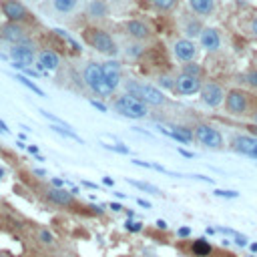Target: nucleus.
<instances>
[{
    "label": "nucleus",
    "mask_w": 257,
    "mask_h": 257,
    "mask_svg": "<svg viewBox=\"0 0 257 257\" xmlns=\"http://www.w3.org/2000/svg\"><path fill=\"white\" fill-rule=\"evenodd\" d=\"M223 108H225V112L229 116L243 118V116H251L253 110L257 108V104H255V98H253V94L249 90H245V88H231V90H227Z\"/></svg>",
    "instance_id": "nucleus-1"
},
{
    "label": "nucleus",
    "mask_w": 257,
    "mask_h": 257,
    "mask_svg": "<svg viewBox=\"0 0 257 257\" xmlns=\"http://www.w3.org/2000/svg\"><path fill=\"white\" fill-rule=\"evenodd\" d=\"M124 88H126L124 94H131L135 98H141L149 106H163L169 100L165 96V92L159 86H155V84H145V82H137V80L131 78V80L124 82Z\"/></svg>",
    "instance_id": "nucleus-2"
},
{
    "label": "nucleus",
    "mask_w": 257,
    "mask_h": 257,
    "mask_svg": "<svg viewBox=\"0 0 257 257\" xmlns=\"http://www.w3.org/2000/svg\"><path fill=\"white\" fill-rule=\"evenodd\" d=\"M193 133H195V141L199 145H203L205 149H211V151L225 149V137L217 126H213L209 122H197L193 126Z\"/></svg>",
    "instance_id": "nucleus-3"
},
{
    "label": "nucleus",
    "mask_w": 257,
    "mask_h": 257,
    "mask_svg": "<svg viewBox=\"0 0 257 257\" xmlns=\"http://www.w3.org/2000/svg\"><path fill=\"white\" fill-rule=\"evenodd\" d=\"M82 80L88 86V90L92 94H96V96H110L112 94V90L108 88V84L104 80L100 62H88L84 66V70H82Z\"/></svg>",
    "instance_id": "nucleus-4"
},
{
    "label": "nucleus",
    "mask_w": 257,
    "mask_h": 257,
    "mask_svg": "<svg viewBox=\"0 0 257 257\" xmlns=\"http://www.w3.org/2000/svg\"><path fill=\"white\" fill-rule=\"evenodd\" d=\"M112 108L120 114V116H126V118H145L149 114V104L143 102L141 98H135L131 94H120L114 102H112Z\"/></svg>",
    "instance_id": "nucleus-5"
},
{
    "label": "nucleus",
    "mask_w": 257,
    "mask_h": 257,
    "mask_svg": "<svg viewBox=\"0 0 257 257\" xmlns=\"http://www.w3.org/2000/svg\"><path fill=\"white\" fill-rule=\"evenodd\" d=\"M84 36H86L88 44H90L96 52H100V54H104V56H114V54L118 52L114 38H112L108 32L100 30V28H88Z\"/></svg>",
    "instance_id": "nucleus-6"
},
{
    "label": "nucleus",
    "mask_w": 257,
    "mask_h": 257,
    "mask_svg": "<svg viewBox=\"0 0 257 257\" xmlns=\"http://www.w3.org/2000/svg\"><path fill=\"white\" fill-rule=\"evenodd\" d=\"M229 149L237 155H243L247 159L257 161V137L249 133H235L229 137Z\"/></svg>",
    "instance_id": "nucleus-7"
},
{
    "label": "nucleus",
    "mask_w": 257,
    "mask_h": 257,
    "mask_svg": "<svg viewBox=\"0 0 257 257\" xmlns=\"http://www.w3.org/2000/svg\"><path fill=\"white\" fill-rule=\"evenodd\" d=\"M225 96H227V90L223 88L221 82H215V80H205L203 86H201V90H199V98H201V102L207 108H219V106H223Z\"/></svg>",
    "instance_id": "nucleus-8"
},
{
    "label": "nucleus",
    "mask_w": 257,
    "mask_h": 257,
    "mask_svg": "<svg viewBox=\"0 0 257 257\" xmlns=\"http://www.w3.org/2000/svg\"><path fill=\"white\" fill-rule=\"evenodd\" d=\"M197 54H199V44H197L195 40L185 38V36H181V38H175V40H173V56H175L181 64L195 62Z\"/></svg>",
    "instance_id": "nucleus-9"
},
{
    "label": "nucleus",
    "mask_w": 257,
    "mask_h": 257,
    "mask_svg": "<svg viewBox=\"0 0 257 257\" xmlns=\"http://www.w3.org/2000/svg\"><path fill=\"white\" fill-rule=\"evenodd\" d=\"M203 78L195 76V74H187V72H179L175 76V88L173 92L179 96H191V94H199L201 86H203Z\"/></svg>",
    "instance_id": "nucleus-10"
},
{
    "label": "nucleus",
    "mask_w": 257,
    "mask_h": 257,
    "mask_svg": "<svg viewBox=\"0 0 257 257\" xmlns=\"http://www.w3.org/2000/svg\"><path fill=\"white\" fill-rule=\"evenodd\" d=\"M0 36H2L6 42H10V44H32V38H30L28 30H26L20 22H10V20H8L6 24H2Z\"/></svg>",
    "instance_id": "nucleus-11"
},
{
    "label": "nucleus",
    "mask_w": 257,
    "mask_h": 257,
    "mask_svg": "<svg viewBox=\"0 0 257 257\" xmlns=\"http://www.w3.org/2000/svg\"><path fill=\"white\" fill-rule=\"evenodd\" d=\"M179 28H181V32H183L185 38H191V40L197 38V40H199L201 32L205 30V24H203V18H199L197 14H193V12L189 10V12L181 14V18H179Z\"/></svg>",
    "instance_id": "nucleus-12"
},
{
    "label": "nucleus",
    "mask_w": 257,
    "mask_h": 257,
    "mask_svg": "<svg viewBox=\"0 0 257 257\" xmlns=\"http://www.w3.org/2000/svg\"><path fill=\"white\" fill-rule=\"evenodd\" d=\"M8 56L12 62L20 64V66H30V64H36V58H38V52L34 50L32 44H12L8 48Z\"/></svg>",
    "instance_id": "nucleus-13"
},
{
    "label": "nucleus",
    "mask_w": 257,
    "mask_h": 257,
    "mask_svg": "<svg viewBox=\"0 0 257 257\" xmlns=\"http://www.w3.org/2000/svg\"><path fill=\"white\" fill-rule=\"evenodd\" d=\"M0 8H2V14H4L10 22H20V24H24V22L30 20L28 8H26L22 2H18V0H2V2H0Z\"/></svg>",
    "instance_id": "nucleus-14"
},
{
    "label": "nucleus",
    "mask_w": 257,
    "mask_h": 257,
    "mask_svg": "<svg viewBox=\"0 0 257 257\" xmlns=\"http://www.w3.org/2000/svg\"><path fill=\"white\" fill-rule=\"evenodd\" d=\"M199 46L205 52H217V50H221V46H223L221 32L217 28H213V26H205V30L199 36Z\"/></svg>",
    "instance_id": "nucleus-15"
},
{
    "label": "nucleus",
    "mask_w": 257,
    "mask_h": 257,
    "mask_svg": "<svg viewBox=\"0 0 257 257\" xmlns=\"http://www.w3.org/2000/svg\"><path fill=\"white\" fill-rule=\"evenodd\" d=\"M100 68H102V74H104V80L108 84V88L114 92L118 86H120V80H122V72H120V62L110 58V60H104L100 62Z\"/></svg>",
    "instance_id": "nucleus-16"
},
{
    "label": "nucleus",
    "mask_w": 257,
    "mask_h": 257,
    "mask_svg": "<svg viewBox=\"0 0 257 257\" xmlns=\"http://www.w3.org/2000/svg\"><path fill=\"white\" fill-rule=\"evenodd\" d=\"M124 32L128 38H133L135 42H147L153 36V30L147 22L143 20H126L124 22Z\"/></svg>",
    "instance_id": "nucleus-17"
},
{
    "label": "nucleus",
    "mask_w": 257,
    "mask_h": 257,
    "mask_svg": "<svg viewBox=\"0 0 257 257\" xmlns=\"http://www.w3.org/2000/svg\"><path fill=\"white\" fill-rule=\"evenodd\" d=\"M58 64H60V58H58V54L54 52V50H50V48H42L40 52H38V58H36V70L38 72H42V74H48V72H52V70H56L58 68Z\"/></svg>",
    "instance_id": "nucleus-18"
},
{
    "label": "nucleus",
    "mask_w": 257,
    "mask_h": 257,
    "mask_svg": "<svg viewBox=\"0 0 257 257\" xmlns=\"http://www.w3.org/2000/svg\"><path fill=\"white\" fill-rule=\"evenodd\" d=\"M46 199L58 207H74V193L66 191L64 187H50L46 191Z\"/></svg>",
    "instance_id": "nucleus-19"
},
{
    "label": "nucleus",
    "mask_w": 257,
    "mask_h": 257,
    "mask_svg": "<svg viewBox=\"0 0 257 257\" xmlns=\"http://www.w3.org/2000/svg\"><path fill=\"white\" fill-rule=\"evenodd\" d=\"M187 6L193 14H197L199 18H209L215 14L217 10V0H187Z\"/></svg>",
    "instance_id": "nucleus-20"
},
{
    "label": "nucleus",
    "mask_w": 257,
    "mask_h": 257,
    "mask_svg": "<svg viewBox=\"0 0 257 257\" xmlns=\"http://www.w3.org/2000/svg\"><path fill=\"white\" fill-rule=\"evenodd\" d=\"M84 12L90 20H102L108 16V4L106 0H88Z\"/></svg>",
    "instance_id": "nucleus-21"
},
{
    "label": "nucleus",
    "mask_w": 257,
    "mask_h": 257,
    "mask_svg": "<svg viewBox=\"0 0 257 257\" xmlns=\"http://www.w3.org/2000/svg\"><path fill=\"white\" fill-rule=\"evenodd\" d=\"M50 4L54 8V12H58V14H70L76 10L78 0H50Z\"/></svg>",
    "instance_id": "nucleus-22"
},
{
    "label": "nucleus",
    "mask_w": 257,
    "mask_h": 257,
    "mask_svg": "<svg viewBox=\"0 0 257 257\" xmlns=\"http://www.w3.org/2000/svg\"><path fill=\"white\" fill-rule=\"evenodd\" d=\"M191 249H193L195 257H209L213 253V247H211V243L207 239H195Z\"/></svg>",
    "instance_id": "nucleus-23"
},
{
    "label": "nucleus",
    "mask_w": 257,
    "mask_h": 257,
    "mask_svg": "<svg viewBox=\"0 0 257 257\" xmlns=\"http://www.w3.org/2000/svg\"><path fill=\"white\" fill-rule=\"evenodd\" d=\"M14 78H16V80H18L22 86H26L28 90H32L36 96H44V90H42V88H40V86H38L34 80H30L28 76H24V74H20V72H18V74H14Z\"/></svg>",
    "instance_id": "nucleus-24"
},
{
    "label": "nucleus",
    "mask_w": 257,
    "mask_h": 257,
    "mask_svg": "<svg viewBox=\"0 0 257 257\" xmlns=\"http://www.w3.org/2000/svg\"><path fill=\"white\" fill-rule=\"evenodd\" d=\"M50 131H54L56 135H60V137H64V139H70V141H76V143H80L82 145V139L72 131V128H66V126H60V124H50L48 126Z\"/></svg>",
    "instance_id": "nucleus-25"
},
{
    "label": "nucleus",
    "mask_w": 257,
    "mask_h": 257,
    "mask_svg": "<svg viewBox=\"0 0 257 257\" xmlns=\"http://www.w3.org/2000/svg\"><path fill=\"white\" fill-rule=\"evenodd\" d=\"M241 82L253 90H257V68H251V70H245L241 74Z\"/></svg>",
    "instance_id": "nucleus-26"
},
{
    "label": "nucleus",
    "mask_w": 257,
    "mask_h": 257,
    "mask_svg": "<svg viewBox=\"0 0 257 257\" xmlns=\"http://www.w3.org/2000/svg\"><path fill=\"white\" fill-rule=\"evenodd\" d=\"M126 181H128V185H133V187H137V189H141V191H147V193H153V195H161V189H157V187L151 185V183L135 181V179H126Z\"/></svg>",
    "instance_id": "nucleus-27"
},
{
    "label": "nucleus",
    "mask_w": 257,
    "mask_h": 257,
    "mask_svg": "<svg viewBox=\"0 0 257 257\" xmlns=\"http://www.w3.org/2000/svg\"><path fill=\"white\" fill-rule=\"evenodd\" d=\"M177 2H179V0H151V4H153L159 12H171V10H175Z\"/></svg>",
    "instance_id": "nucleus-28"
},
{
    "label": "nucleus",
    "mask_w": 257,
    "mask_h": 257,
    "mask_svg": "<svg viewBox=\"0 0 257 257\" xmlns=\"http://www.w3.org/2000/svg\"><path fill=\"white\" fill-rule=\"evenodd\" d=\"M181 72H187V74H195V76H201L203 78V66L197 64V62H187L181 66Z\"/></svg>",
    "instance_id": "nucleus-29"
},
{
    "label": "nucleus",
    "mask_w": 257,
    "mask_h": 257,
    "mask_svg": "<svg viewBox=\"0 0 257 257\" xmlns=\"http://www.w3.org/2000/svg\"><path fill=\"white\" fill-rule=\"evenodd\" d=\"M54 32H56V34H58V36H60V38H62L64 42H68V46H70V48H72L74 52H80V44H78V42H76V40H74L72 36H68V34H66L64 30H60V28H56Z\"/></svg>",
    "instance_id": "nucleus-30"
},
{
    "label": "nucleus",
    "mask_w": 257,
    "mask_h": 257,
    "mask_svg": "<svg viewBox=\"0 0 257 257\" xmlns=\"http://www.w3.org/2000/svg\"><path fill=\"white\" fill-rule=\"evenodd\" d=\"M106 151H114V153H120V155H131V149L124 147V145H106V143H100Z\"/></svg>",
    "instance_id": "nucleus-31"
},
{
    "label": "nucleus",
    "mask_w": 257,
    "mask_h": 257,
    "mask_svg": "<svg viewBox=\"0 0 257 257\" xmlns=\"http://www.w3.org/2000/svg\"><path fill=\"white\" fill-rule=\"evenodd\" d=\"M38 241L44 243V245H52L54 243V237H52V233L48 229H40L38 231Z\"/></svg>",
    "instance_id": "nucleus-32"
},
{
    "label": "nucleus",
    "mask_w": 257,
    "mask_h": 257,
    "mask_svg": "<svg viewBox=\"0 0 257 257\" xmlns=\"http://www.w3.org/2000/svg\"><path fill=\"white\" fill-rule=\"evenodd\" d=\"M159 86H163V88H169V90H173V88H175V76H167V74L159 76Z\"/></svg>",
    "instance_id": "nucleus-33"
},
{
    "label": "nucleus",
    "mask_w": 257,
    "mask_h": 257,
    "mask_svg": "<svg viewBox=\"0 0 257 257\" xmlns=\"http://www.w3.org/2000/svg\"><path fill=\"white\" fill-rule=\"evenodd\" d=\"M213 193H215V197H225V199H237L239 197L237 191H229V189H215Z\"/></svg>",
    "instance_id": "nucleus-34"
},
{
    "label": "nucleus",
    "mask_w": 257,
    "mask_h": 257,
    "mask_svg": "<svg viewBox=\"0 0 257 257\" xmlns=\"http://www.w3.org/2000/svg\"><path fill=\"white\" fill-rule=\"evenodd\" d=\"M247 34H249L253 40H257V16H253V18L249 20V24H247Z\"/></svg>",
    "instance_id": "nucleus-35"
},
{
    "label": "nucleus",
    "mask_w": 257,
    "mask_h": 257,
    "mask_svg": "<svg viewBox=\"0 0 257 257\" xmlns=\"http://www.w3.org/2000/svg\"><path fill=\"white\" fill-rule=\"evenodd\" d=\"M22 72H24V76H32V78H38V70H34L32 66H26V68H22Z\"/></svg>",
    "instance_id": "nucleus-36"
},
{
    "label": "nucleus",
    "mask_w": 257,
    "mask_h": 257,
    "mask_svg": "<svg viewBox=\"0 0 257 257\" xmlns=\"http://www.w3.org/2000/svg\"><path fill=\"white\" fill-rule=\"evenodd\" d=\"M90 106H94V108H96V110H100V112H106V110H108V108H106V104H102L100 100H94V98L90 100Z\"/></svg>",
    "instance_id": "nucleus-37"
},
{
    "label": "nucleus",
    "mask_w": 257,
    "mask_h": 257,
    "mask_svg": "<svg viewBox=\"0 0 257 257\" xmlns=\"http://www.w3.org/2000/svg\"><path fill=\"white\" fill-rule=\"evenodd\" d=\"M233 241H235L237 245H241V247L247 245V237H245V235H239L237 231H235V235H233Z\"/></svg>",
    "instance_id": "nucleus-38"
},
{
    "label": "nucleus",
    "mask_w": 257,
    "mask_h": 257,
    "mask_svg": "<svg viewBox=\"0 0 257 257\" xmlns=\"http://www.w3.org/2000/svg\"><path fill=\"white\" fill-rule=\"evenodd\" d=\"M126 229L137 233V231H141V223L139 221H126Z\"/></svg>",
    "instance_id": "nucleus-39"
},
{
    "label": "nucleus",
    "mask_w": 257,
    "mask_h": 257,
    "mask_svg": "<svg viewBox=\"0 0 257 257\" xmlns=\"http://www.w3.org/2000/svg\"><path fill=\"white\" fill-rule=\"evenodd\" d=\"M26 151H28L30 155H34V157L38 155V147H34V145H28V147H26Z\"/></svg>",
    "instance_id": "nucleus-40"
},
{
    "label": "nucleus",
    "mask_w": 257,
    "mask_h": 257,
    "mask_svg": "<svg viewBox=\"0 0 257 257\" xmlns=\"http://www.w3.org/2000/svg\"><path fill=\"white\" fill-rule=\"evenodd\" d=\"M189 233H191L189 227H181V229H179V235H181V237H189Z\"/></svg>",
    "instance_id": "nucleus-41"
},
{
    "label": "nucleus",
    "mask_w": 257,
    "mask_h": 257,
    "mask_svg": "<svg viewBox=\"0 0 257 257\" xmlns=\"http://www.w3.org/2000/svg\"><path fill=\"white\" fill-rule=\"evenodd\" d=\"M0 131H2L4 135H8V133H10V128H8V124H6V122H4L2 118H0Z\"/></svg>",
    "instance_id": "nucleus-42"
},
{
    "label": "nucleus",
    "mask_w": 257,
    "mask_h": 257,
    "mask_svg": "<svg viewBox=\"0 0 257 257\" xmlns=\"http://www.w3.org/2000/svg\"><path fill=\"white\" fill-rule=\"evenodd\" d=\"M102 183H104L106 187H112V185H114V179H110V177H102Z\"/></svg>",
    "instance_id": "nucleus-43"
},
{
    "label": "nucleus",
    "mask_w": 257,
    "mask_h": 257,
    "mask_svg": "<svg viewBox=\"0 0 257 257\" xmlns=\"http://www.w3.org/2000/svg\"><path fill=\"white\" fill-rule=\"evenodd\" d=\"M179 153H181L183 157H187V159H193V153H191V151H185V149H179Z\"/></svg>",
    "instance_id": "nucleus-44"
},
{
    "label": "nucleus",
    "mask_w": 257,
    "mask_h": 257,
    "mask_svg": "<svg viewBox=\"0 0 257 257\" xmlns=\"http://www.w3.org/2000/svg\"><path fill=\"white\" fill-rule=\"evenodd\" d=\"M52 187H64V181L62 179H52Z\"/></svg>",
    "instance_id": "nucleus-45"
},
{
    "label": "nucleus",
    "mask_w": 257,
    "mask_h": 257,
    "mask_svg": "<svg viewBox=\"0 0 257 257\" xmlns=\"http://www.w3.org/2000/svg\"><path fill=\"white\" fill-rule=\"evenodd\" d=\"M137 203H139L141 207H147V209H151V203H149V201H145V199H137Z\"/></svg>",
    "instance_id": "nucleus-46"
},
{
    "label": "nucleus",
    "mask_w": 257,
    "mask_h": 257,
    "mask_svg": "<svg viewBox=\"0 0 257 257\" xmlns=\"http://www.w3.org/2000/svg\"><path fill=\"white\" fill-rule=\"evenodd\" d=\"M32 173H34V175H38V177H46V171H44V169H34Z\"/></svg>",
    "instance_id": "nucleus-47"
},
{
    "label": "nucleus",
    "mask_w": 257,
    "mask_h": 257,
    "mask_svg": "<svg viewBox=\"0 0 257 257\" xmlns=\"http://www.w3.org/2000/svg\"><path fill=\"white\" fill-rule=\"evenodd\" d=\"M110 209H112V211H122V207H120L118 203H110Z\"/></svg>",
    "instance_id": "nucleus-48"
},
{
    "label": "nucleus",
    "mask_w": 257,
    "mask_h": 257,
    "mask_svg": "<svg viewBox=\"0 0 257 257\" xmlns=\"http://www.w3.org/2000/svg\"><path fill=\"white\" fill-rule=\"evenodd\" d=\"M157 227H159V229H167V223H165L163 219H159V221H157Z\"/></svg>",
    "instance_id": "nucleus-49"
},
{
    "label": "nucleus",
    "mask_w": 257,
    "mask_h": 257,
    "mask_svg": "<svg viewBox=\"0 0 257 257\" xmlns=\"http://www.w3.org/2000/svg\"><path fill=\"white\" fill-rule=\"evenodd\" d=\"M82 185L88 187V189H96V185H94V183H88V181H82Z\"/></svg>",
    "instance_id": "nucleus-50"
},
{
    "label": "nucleus",
    "mask_w": 257,
    "mask_h": 257,
    "mask_svg": "<svg viewBox=\"0 0 257 257\" xmlns=\"http://www.w3.org/2000/svg\"><path fill=\"white\" fill-rule=\"evenodd\" d=\"M251 122H253V124H257V108H255V110H253V114H251Z\"/></svg>",
    "instance_id": "nucleus-51"
},
{
    "label": "nucleus",
    "mask_w": 257,
    "mask_h": 257,
    "mask_svg": "<svg viewBox=\"0 0 257 257\" xmlns=\"http://www.w3.org/2000/svg\"><path fill=\"white\" fill-rule=\"evenodd\" d=\"M249 249L255 253V251H257V243H249Z\"/></svg>",
    "instance_id": "nucleus-52"
},
{
    "label": "nucleus",
    "mask_w": 257,
    "mask_h": 257,
    "mask_svg": "<svg viewBox=\"0 0 257 257\" xmlns=\"http://www.w3.org/2000/svg\"><path fill=\"white\" fill-rule=\"evenodd\" d=\"M0 179H4V169L0 167Z\"/></svg>",
    "instance_id": "nucleus-53"
},
{
    "label": "nucleus",
    "mask_w": 257,
    "mask_h": 257,
    "mask_svg": "<svg viewBox=\"0 0 257 257\" xmlns=\"http://www.w3.org/2000/svg\"><path fill=\"white\" fill-rule=\"evenodd\" d=\"M0 151H2V147H0Z\"/></svg>",
    "instance_id": "nucleus-54"
},
{
    "label": "nucleus",
    "mask_w": 257,
    "mask_h": 257,
    "mask_svg": "<svg viewBox=\"0 0 257 257\" xmlns=\"http://www.w3.org/2000/svg\"><path fill=\"white\" fill-rule=\"evenodd\" d=\"M0 133H2V131H0Z\"/></svg>",
    "instance_id": "nucleus-55"
},
{
    "label": "nucleus",
    "mask_w": 257,
    "mask_h": 257,
    "mask_svg": "<svg viewBox=\"0 0 257 257\" xmlns=\"http://www.w3.org/2000/svg\"><path fill=\"white\" fill-rule=\"evenodd\" d=\"M0 28H2V26H0Z\"/></svg>",
    "instance_id": "nucleus-56"
}]
</instances>
